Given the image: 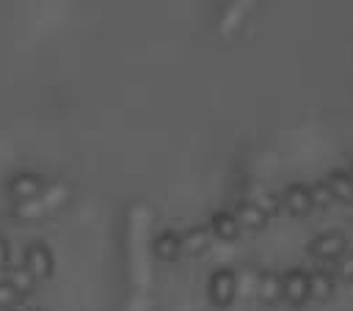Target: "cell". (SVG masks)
<instances>
[{
	"mask_svg": "<svg viewBox=\"0 0 353 311\" xmlns=\"http://www.w3.org/2000/svg\"><path fill=\"white\" fill-rule=\"evenodd\" d=\"M22 297L17 294V289L8 281H0V308H14Z\"/></svg>",
	"mask_w": 353,
	"mask_h": 311,
	"instance_id": "cell-17",
	"label": "cell"
},
{
	"mask_svg": "<svg viewBox=\"0 0 353 311\" xmlns=\"http://www.w3.org/2000/svg\"><path fill=\"white\" fill-rule=\"evenodd\" d=\"M281 206H284L290 215H306V212L312 209L309 187H306V184H290V187L281 193Z\"/></svg>",
	"mask_w": 353,
	"mask_h": 311,
	"instance_id": "cell-6",
	"label": "cell"
},
{
	"mask_svg": "<svg viewBox=\"0 0 353 311\" xmlns=\"http://www.w3.org/2000/svg\"><path fill=\"white\" fill-rule=\"evenodd\" d=\"M11 261V248H8V239L0 237V270H6Z\"/></svg>",
	"mask_w": 353,
	"mask_h": 311,
	"instance_id": "cell-19",
	"label": "cell"
},
{
	"mask_svg": "<svg viewBox=\"0 0 353 311\" xmlns=\"http://www.w3.org/2000/svg\"><path fill=\"white\" fill-rule=\"evenodd\" d=\"M347 173H350V179H353V165H350V171H347Z\"/></svg>",
	"mask_w": 353,
	"mask_h": 311,
	"instance_id": "cell-20",
	"label": "cell"
},
{
	"mask_svg": "<svg viewBox=\"0 0 353 311\" xmlns=\"http://www.w3.org/2000/svg\"><path fill=\"white\" fill-rule=\"evenodd\" d=\"M44 190V179L36 173V171H19L17 176H11L8 182V193L11 198L19 204V201H30V198H39Z\"/></svg>",
	"mask_w": 353,
	"mask_h": 311,
	"instance_id": "cell-3",
	"label": "cell"
},
{
	"mask_svg": "<svg viewBox=\"0 0 353 311\" xmlns=\"http://www.w3.org/2000/svg\"><path fill=\"white\" fill-rule=\"evenodd\" d=\"M325 184L334 193V198H339V201L353 198V179H350L347 171H331L328 179H325Z\"/></svg>",
	"mask_w": 353,
	"mask_h": 311,
	"instance_id": "cell-12",
	"label": "cell"
},
{
	"mask_svg": "<svg viewBox=\"0 0 353 311\" xmlns=\"http://www.w3.org/2000/svg\"><path fill=\"white\" fill-rule=\"evenodd\" d=\"M331 294H334V275L331 272H323V270L309 272V300L312 297L314 300H325Z\"/></svg>",
	"mask_w": 353,
	"mask_h": 311,
	"instance_id": "cell-11",
	"label": "cell"
},
{
	"mask_svg": "<svg viewBox=\"0 0 353 311\" xmlns=\"http://www.w3.org/2000/svg\"><path fill=\"white\" fill-rule=\"evenodd\" d=\"M256 294L262 303H279L281 300V275L279 272H262L256 281Z\"/></svg>",
	"mask_w": 353,
	"mask_h": 311,
	"instance_id": "cell-10",
	"label": "cell"
},
{
	"mask_svg": "<svg viewBox=\"0 0 353 311\" xmlns=\"http://www.w3.org/2000/svg\"><path fill=\"white\" fill-rule=\"evenodd\" d=\"M25 270H28L36 281L50 278V275H52V253H50V248L41 245V242H33V245L25 250Z\"/></svg>",
	"mask_w": 353,
	"mask_h": 311,
	"instance_id": "cell-5",
	"label": "cell"
},
{
	"mask_svg": "<svg viewBox=\"0 0 353 311\" xmlns=\"http://www.w3.org/2000/svg\"><path fill=\"white\" fill-rule=\"evenodd\" d=\"M8 283L17 289V294L22 297V294H30L33 292V286H36V278L25 270V267H17V270H11V275H8Z\"/></svg>",
	"mask_w": 353,
	"mask_h": 311,
	"instance_id": "cell-14",
	"label": "cell"
},
{
	"mask_svg": "<svg viewBox=\"0 0 353 311\" xmlns=\"http://www.w3.org/2000/svg\"><path fill=\"white\" fill-rule=\"evenodd\" d=\"M281 300L290 305H303L309 300V272L290 270L281 275Z\"/></svg>",
	"mask_w": 353,
	"mask_h": 311,
	"instance_id": "cell-4",
	"label": "cell"
},
{
	"mask_svg": "<svg viewBox=\"0 0 353 311\" xmlns=\"http://www.w3.org/2000/svg\"><path fill=\"white\" fill-rule=\"evenodd\" d=\"M44 212H47V206H44L41 195H39V198H30V201H19V204H17V217H22V220H33V217H41Z\"/></svg>",
	"mask_w": 353,
	"mask_h": 311,
	"instance_id": "cell-15",
	"label": "cell"
},
{
	"mask_svg": "<svg viewBox=\"0 0 353 311\" xmlns=\"http://www.w3.org/2000/svg\"><path fill=\"white\" fill-rule=\"evenodd\" d=\"M182 250H188V253H201V250H207V245H210V239H212V234L207 231V228H190V231H185L182 237Z\"/></svg>",
	"mask_w": 353,
	"mask_h": 311,
	"instance_id": "cell-13",
	"label": "cell"
},
{
	"mask_svg": "<svg viewBox=\"0 0 353 311\" xmlns=\"http://www.w3.org/2000/svg\"><path fill=\"white\" fill-rule=\"evenodd\" d=\"M210 234H215L218 239H234L240 234V223L232 212H215L210 223Z\"/></svg>",
	"mask_w": 353,
	"mask_h": 311,
	"instance_id": "cell-9",
	"label": "cell"
},
{
	"mask_svg": "<svg viewBox=\"0 0 353 311\" xmlns=\"http://www.w3.org/2000/svg\"><path fill=\"white\" fill-rule=\"evenodd\" d=\"M0 311H14V308H0Z\"/></svg>",
	"mask_w": 353,
	"mask_h": 311,
	"instance_id": "cell-21",
	"label": "cell"
},
{
	"mask_svg": "<svg viewBox=\"0 0 353 311\" xmlns=\"http://www.w3.org/2000/svg\"><path fill=\"white\" fill-rule=\"evenodd\" d=\"M309 195H312V206H328L331 201H336V198H334V193L328 190V184H325V182H320V184L309 187Z\"/></svg>",
	"mask_w": 353,
	"mask_h": 311,
	"instance_id": "cell-16",
	"label": "cell"
},
{
	"mask_svg": "<svg viewBox=\"0 0 353 311\" xmlns=\"http://www.w3.org/2000/svg\"><path fill=\"white\" fill-rule=\"evenodd\" d=\"M232 215L237 217L240 228H248V231H256V228H262V226L268 223V215H265L262 206H256L254 201H243V204H237V209H234Z\"/></svg>",
	"mask_w": 353,
	"mask_h": 311,
	"instance_id": "cell-7",
	"label": "cell"
},
{
	"mask_svg": "<svg viewBox=\"0 0 353 311\" xmlns=\"http://www.w3.org/2000/svg\"><path fill=\"white\" fill-rule=\"evenodd\" d=\"M207 292H210V300H212L215 305H221V308L232 305V300H234V294H237V275H234L232 270H215V272L210 275Z\"/></svg>",
	"mask_w": 353,
	"mask_h": 311,
	"instance_id": "cell-1",
	"label": "cell"
},
{
	"mask_svg": "<svg viewBox=\"0 0 353 311\" xmlns=\"http://www.w3.org/2000/svg\"><path fill=\"white\" fill-rule=\"evenodd\" d=\"M336 275L342 278V281H353V250L347 253H342L339 259H336Z\"/></svg>",
	"mask_w": 353,
	"mask_h": 311,
	"instance_id": "cell-18",
	"label": "cell"
},
{
	"mask_svg": "<svg viewBox=\"0 0 353 311\" xmlns=\"http://www.w3.org/2000/svg\"><path fill=\"white\" fill-rule=\"evenodd\" d=\"M152 250H154L157 259L174 261V259H179V253H182V239H179V234H174V231H163V234H157Z\"/></svg>",
	"mask_w": 353,
	"mask_h": 311,
	"instance_id": "cell-8",
	"label": "cell"
},
{
	"mask_svg": "<svg viewBox=\"0 0 353 311\" xmlns=\"http://www.w3.org/2000/svg\"><path fill=\"white\" fill-rule=\"evenodd\" d=\"M309 250H312V256H317L323 261H336L347 250V239L342 231H323L312 239Z\"/></svg>",
	"mask_w": 353,
	"mask_h": 311,
	"instance_id": "cell-2",
	"label": "cell"
}]
</instances>
